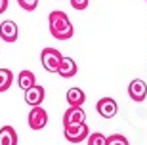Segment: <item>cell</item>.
Here are the masks:
<instances>
[{
  "mask_svg": "<svg viewBox=\"0 0 147 145\" xmlns=\"http://www.w3.org/2000/svg\"><path fill=\"white\" fill-rule=\"evenodd\" d=\"M48 25H50V32L52 36L57 40H69L75 34V27H73L71 19L65 11L55 10L48 16Z\"/></svg>",
  "mask_w": 147,
  "mask_h": 145,
  "instance_id": "obj_1",
  "label": "cell"
},
{
  "mask_svg": "<svg viewBox=\"0 0 147 145\" xmlns=\"http://www.w3.org/2000/svg\"><path fill=\"white\" fill-rule=\"evenodd\" d=\"M61 59H63V55H61L59 50H55V48H44L42 54H40L42 67L48 73H57V69L61 65Z\"/></svg>",
  "mask_w": 147,
  "mask_h": 145,
  "instance_id": "obj_2",
  "label": "cell"
},
{
  "mask_svg": "<svg viewBox=\"0 0 147 145\" xmlns=\"http://www.w3.org/2000/svg\"><path fill=\"white\" fill-rule=\"evenodd\" d=\"M63 136H65V140L71 141V143H80V141L88 140L90 130H88L86 122H82V124H71V126H63Z\"/></svg>",
  "mask_w": 147,
  "mask_h": 145,
  "instance_id": "obj_3",
  "label": "cell"
},
{
  "mask_svg": "<svg viewBox=\"0 0 147 145\" xmlns=\"http://www.w3.org/2000/svg\"><path fill=\"white\" fill-rule=\"evenodd\" d=\"M48 124V113L44 107H33L31 113H29V126L31 130H42L44 126Z\"/></svg>",
  "mask_w": 147,
  "mask_h": 145,
  "instance_id": "obj_4",
  "label": "cell"
},
{
  "mask_svg": "<svg viewBox=\"0 0 147 145\" xmlns=\"http://www.w3.org/2000/svg\"><path fill=\"white\" fill-rule=\"evenodd\" d=\"M96 109H98V113L103 118H113L115 115L119 113V105H117V101L113 97H101L96 103Z\"/></svg>",
  "mask_w": 147,
  "mask_h": 145,
  "instance_id": "obj_5",
  "label": "cell"
},
{
  "mask_svg": "<svg viewBox=\"0 0 147 145\" xmlns=\"http://www.w3.org/2000/svg\"><path fill=\"white\" fill-rule=\"evenodd\" d=\"M128 96H130L134 101L142 103L147 97V84L142 80V78H134V80L128 84Z\"/></svg>",
  "mask_w": 147,
  "mask_h": 145,
  "instance_id": "obj_6",
  "label": "cell"
},
{
  "mask_svg": "<svg viewBox=\"0 0 147 145\" xmlns=\"http://www.w3.org/2000/svg\"><path fill=\"white\" fill-rule=\"evenodd\" d=\"M17 36H19V29H17L16 21L6 19V21L0 23V38L4 42H16Z\"/></svg>",
  "mask_w": 147,
  "mask_h": 145,
  "instance_id": "obj_7",
  "label": "cell"
},
{
  "mask_svg": "<svg viewBox=\"0 0 147 145\" xmlns=\"http://www.w3.org/2000/svg\"><path fill=\"white\" fill-rule=\"evenodd\" d=\"M86 122V113L82 107H69L63 113V126H71V124H82Z\"/></svg>",
  "mask_w": 147,
  "mask_h": 145,
  "instance_id": "obj_8",
  "label": "cell"
},
{
  "mask_svg": "<svg viewBox=\"0 0 147 145\" xmlns=\"http://www.w3.org/2000/svg\"><path fill=\"white\" fill-rule=\"evenodd\" d=\"M44 97H46V90H44L40 84H34L33 88H29V90L25 92V101H27V105H31V107L42 105Z\"/></svg>",
  "mask_w": 147,
  "mask_h": 145,
  "instance_id": "obj_9",
  "label": "cell"
},
{
  "mask_svg": "<svg viewBox=\"0 0 147 145\" xmlns=\"http://www.w3.org/2000/svg\"><path fill=\"white\" fill-rule=\"evenodd\" d=\"M76 71H78V67H76L75 59L73 57H63L59 69H57V75H59L61 78H73V76L76 75Z\"/></svg>",
  "mask_w": 147,
  "mask_h": 145,
  "instance_id": "obj_10",
  "label": "cell"
},
{
  "mask_svg": "<svg viewBox=\"0 0 147 145\" xmlns=\"http://www.w3.org/2000/svg\"><path fill=\"white\" fill-rule=\"evenodd\" d=\"M65 97H67L69 107H82L84 101H86V94H84L80 88H69Z\"/></svg>",
  "mask_w": 147,
  "mask_h": 145,
  "instance_id": "obj_11",
  "label": "cell"
},
{
  "mask_svg": "<svg viewBox=\"0 0 147 145\" xmlns=\"http://www.w3.org/2000/svg\"><path fill=\"white\" fill-rule=\"evenodd\" d=\"M34 84H36L34 73H31V71H21V73L17 75V86L21 88L23 92H27L29 88H33Z\"/></svg>",
  "mask_w": 147,
  "mask_h": 145,
  "instance_id": "obj_12",
  "label": "cell"
},
{
  "mask_svg": "<svg viewBox=\"0 0 147 145\" xmlns=\"http://www.w3.org/2000/svg\"><path fill=\"white\" fill-rule=\"evenodd\" d=\"M0 145H17V134L11 126L0 128Z\"/></svg>",
  "mask_w": 147,
  "mask_h": 145,
  "instance_id": "obj_13",
  "label": "cell"
},
{
  "mask_svg": "<svg viewBox=\"0 0 147 145\" xmlns=\"http://www.w3.org/2000/svg\"><path fill=\"white\" fill-rule=\"evenodd\" d=\"M11 84H13V73L10 69H0V92L10 90Z\"/></svg>",
  "mask_w": 147,
  "mask_h": 145,
  "instance_id": "obj_14",
  "label": "cell"
},
{
  "mask_svg": "<svg viewBox=\"0 0 147 145\" xmlns=\"http://www.w3.org/2000/svg\"><path fill=\"white\" fill-rule=\"evenodd\" d=\"M88 145H107V138L101 132H94L88 136Z\"/></svg>",
  "mask_w": 147,
  "mask_h": 145,
  "instance_id": "obj_15",
  "label": "cell"
},
{
  "mask_svg": "<svg viewBox=\"0 0 147 145\" xmlns=\"http://www.w3.org/2000/svg\"><path fill=\"white\" fill-rule=\"evenodd\" d=\"M107 145H130L128 143V140H126L124 136H120V134H113L107 138Z\"/></svg>",
  "mask_w": 147,
  "mask_h": 145,
  "instance_id": "obj_16",
  "label": "cell"
},
{
  "mask_svg": "<svg viewBox=\"0 0 147 145\" xmlns=\"http://www.w3.org/2000/svg\"><path fill=\"white\" fill-rule=\"evenodd\" d=\"M17 4L21 6L23 10H27V11H33V10H36V6H38V0H17Z\"/></svg>",
  "mask_w": 147,
  "mask_h": 145,
  "instance_id": "obj_17",
  "label": "cell"
},
{
  "mask_svg": "<svg viewBox=\"0 0 147 145\" xmlns=\"http://www.w3.org/2000/svg\"><path fill=\"white\" fill-rule=\"evenodd\" d=\"M71 6L75 8V10H86L88 0H71Z\"/></svg>",
  "mask_w": 147,
  "mask_h": 145,
  "instance_id": "obj_18",
  "label": "cell"
},
{
  "mask_svg": "<svg viewBox=\"0 0 147 145\" xmlns=\"http://www.w3.org/2000/svg\"><path fill=\"white\" fill-rule=\"evenodd\" d=\"M8 10V0H0V13H4Z\"/></svg>",
  "mask_w": 147,
  "mask_h": 145,
  "instance_id": "obj_19",
  "label": "cell"
},
{
  "mask_svg": "<svg viewBox=\"0 0 147 145\" xmlns=\"http://www.w3.org/2000/svg\"><path fill=\"white\" fill-rule=\"evenodd\" d=\"M145 2H147V0H145Z\"/></svg>",
  "mask_w": 147,
  "mask_h": 145,
  "instance_id": "obj_20",
  "label": "cell"
}]
</instances>
